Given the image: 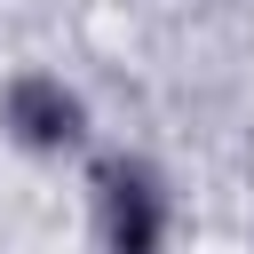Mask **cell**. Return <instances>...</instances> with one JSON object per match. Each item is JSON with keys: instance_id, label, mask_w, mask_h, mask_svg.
<instances>
[{"instance_id": "2", "label": "cell", "mask_w": 254, "mask_h": 254, "mask_svg": "<svg viewBox=\"0 0 254 254\" xmlns=\"http://www.w3.org/2000/svg\"><path fill=\"white\" fill-rule=\"evenodd\" d=\"M0 135L24 159H79L95 143V103L79 79H64L48 64H16L0 79Z\"/></svg>"}, {"instance_id": "1", "label": "cell", "mask_w": 254, "mask_h": 254, "mask_svg": "<svg viewBox=\"0 0 254 254\" xmlns=\"http://www.w3.org/2000/svg\"><path fill=\"white\" fill-rule=\"evenodd\" d=\"M87 238L95 254H167L175 246V183L143 151L87 159Z\"/></svg>"}]
</instances>
